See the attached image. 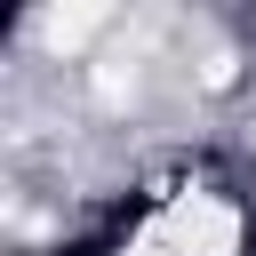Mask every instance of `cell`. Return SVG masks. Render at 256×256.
Wrapping results in <instances>:
<instances>
[{
    "label": "cell",
    "mask_w": 256,
    "mask_h": 256,
    "mask_svg": "<svg viewBox=\"0 0 256 256\" xmlns=\"http://www.w3.org/2000/svg\"><path fill=\"white\" fill-rule=\"evenodd\" d=\"M160 248L168 256H240V208H224L216 192H176L160 216Z\"/></svg>",
    "instance_id": "cell-1"
},
{
    "label": "cell",
    "mask_w": 256,
    "mask_h": 256,
    "mask_svg": "<svg viewBox=\"0 0 256 256\" xmlns=\"http://www.w3.org/2000/svg\"><path fill=\"white\" fill-rule=\"evenodd\" d=\"M96 24H104V8H48V16H40V40H48V48H80Z\"/></svg>",
    "instance_id": "cell-2"
},
{
    "label": "cell",
    "mask_w": 256,
    "mask_h": 256,
    "mask_svg": "<svg viewBox=\"0 0 256 256\" xmlns=\"http://www.w3.org/2000/svg\"><path fill=\"white\" fill-rule=\"evenodd\" d=\"M136 256H168V248H136Z\"/></svg>",
    "instance_id": "cell-3"
}]
</instances>
